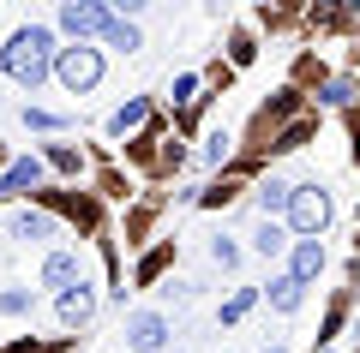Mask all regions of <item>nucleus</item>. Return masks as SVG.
Listing matches in <instances>:
<instances>
[{
	"label": "nucleus",
	"mask_w": 360,
	"mask_h": 353,
	"mask_svg": "<svg viewBox=\"0 0 360 353\" xmlns=\"http://www.w3.org/2000/svg\"><path fill=\"white\" fill-rule=\"evenodd\" d=\"M127 341H132V353H156V347H168V324H162V312H132V317H127Z\"/></svg>",
	"instance_id": "5"
},
{
	"label": "nucleus",
	"mask_w": 360,
	"mask_h": 353,
	"mask_svg": "<svg viewBox=\"0 0 360 353\" xmlns=\"http://www.w3.org/2000/svg\"><path fill=\"white\" fill-rule=\"evenodd\" d=\"M330 192L324 186H295V198H288V227H295L300 240H319L324 227H330Z\"/></svg>",
	"instance_id": "2"
},
{
	"label": "nucleus",
	"mask_w": 360,
	"mask_h": 353,
	"mask_svg": "<svg viewBox=\"0 0 360 353\" xmlns=\"http://www.w3.org/2000/svg\"><path fill=\"white\" fill-rule=\"evenodd\" d=\"M54 60H60V48H54V36L42 25H25L6 48H0V66H6V78L13 84H25V90H37L42 78L54 72Z\"/></svg>",
	"instance_id": "1"
},
{
	"label": "nucleus",
	"mask_w": 360,
	"mask_h": 353,
	"mask_svg": "<svg viewBox=\"0 0 360 353\" xmlns=\"http://www.w3.org/2000/svg\"><path fill=\"white\" fill-rule=\"evenodd\" d=\"M348 96H354V84H342V78H336V84H324V90H319V102H330V108H336V102H348Z\"/></svg>",
	"instance_id": "21"
},
{
	"label": "nucleus",
	"mask_w": 360,
	"mask_h": 353,
	"mask_svg": "<svg viewBox=\"0 0 360 353\" xmlns=\"http://www.w3.org/2000/svg\"><path fill=\"white\" fill-rule=\"evenodd\" d=\"M144 120H150V102H144V96H132L127 108H115V114H108V132H115V138H127V132H139Z\"/></svg>",
	"instance_id": "8"
},
{
	"label": "nucleus",
	"mask_w": 360,
	"mask_h": 353,
	"mask_svg": "<svg viewBox=\"0 0 360 353\" xmlns=\"http://www.w3.org/2000/svg\"><path fill=\"white\" fill-rule=\"evenodd\" d=\"M300 300H307V281H295V276L270 281V305H276V312H300Z\"/></svg>",
	"instance_id": "11"
},
{
	"label": "nucleus",
	"mask_w": 360,
	"mask_h": 353,
	"mask_svg": "<svg viewBox=\"0 0 360 353\" xmlns=\"http://www.w3.org/2000/svg\"><path fill=\"white\" fill-rule=\"evenodd\" d=\"M270 353H283V347H270Z\"/></svg>",
	"instance_id": "23"
},
{
	"label": "nucleus",
	"mask_w": 360,
	"mask_h": 353,
	"mask_svg": "<svg viewBox=\"0 0 360 353\" xmlns=\"http://www.w3.org/2000/svg\"><path fill=\"white\" fill-rule=\"evenodd\" d=\"M42 180V162L37 156H25V162H13L6 174H0V198H18V192H30Z\"/></svg>",
	"instance_id": "6"
},
{
	"label": "nucleus",
	"mask_w": 360,
	"mask_h": 353,
	"mask_svg": "<svg viewBox=\"0 0 360 353\" xmlns=\"http://www.w3.org/2000/svg\"><path fill=\"white\" fill-rule=\"evenodd\" d=\"M54 78H60L66 90H90L96 78H103V48H90V42H72V48H60V60H54Z\"/></svg>",
	"instance_id": "3"
},
{
	"label": "nucleus",
	"mask_w": 360,
	"mask_h": 353,
	"mask_svg": "<svg viewBox=\"0 0 360 353\" xmlns=\"http://www.w3.org/2000/svg\"><path fill=\"white\" fill-rule=\"evenodd\" d=\"M0 312H6V317H25L30 312V293L25 288H6V293H0Z\"/></svg>",
	"instance_id": "17"
},
{
	"label": "nucleus",
	"mask_w": 360,
	"mask_h": 353,
	"mask_svg": "<svg viewBox=\"0 0 360 353\" xmlns=\"http://www.w3.org/2000/svg\"><path fill=\"white\" fill-rule=\"evenodd\" d=\"M103 42H108V48H120V54H132L144 36H139V25H132V18H120V13H115V25H108V36H103Z\"/></svg>",
	"instance_id": "14"
},
{
	"label": "nucleus",
	"mask_w": 360,
	"mask_h": 353,
	"mask_svg": "<svg viewBox=\"0 0 360 353\" xmlns=\"http://www.w3.org/2000/svg\"><path fill=\"white\" fill-rule=\"evenodd\" d=\"M49 168H60V174H78V150H72V144H54V150H49Z\"/></svg>",
	"instance_id": "19"
},
{
	"label": "nucleus",
	"mask_w": 360,
	"mask_h": 353,
	"mask_svg": "<svg viewBox=\"0 0 360 353\" xmlns=\"http://www.w3.org/2000/svg\"><path fill=\"white\" fill-rule=\"evenodd\" d=\"M210 264L234 269V264H240V246H234V240H210Z\"/></svg>",
	"instance_id": "18"
},
{
	"label": "nucleus",
	"mask_w": 360,
	"mask_h": 353,
	"mask_svg": "<svg viewBox=\"0 0 360 353\" xmlns=\"http://www.w3.org/2000/svg\"><path fill=\"white\" fill-rule=\"evenodd\" d=\"M42 281H49V288H60V293L78 288V258H72V252H54L49 264H42Z\"/></svg>",
	"instance_id": "9"
},
{
	"label": "nucleus",
	"mask_w": 360,
	"mask_h": 353,
	"mask_svg": "<svg viewBox=\"0 0 360 353\" xmlns=\"http://www.w3.org/2000/svg\"><path fill=\"white\" fill-rule=\"evenodd\" d=\"M168 264V252H150V258H144V264H139V281H150L156 276V269H162Z\"/></svg>",
	"instance_id": "22"
},
{
	"label": "nucleus",
	"mask_w": 360,
	"mask_h": 353,
	"mask_svg": "<svg viewBox=\"0 0 360 353\" xmlns=\"http://www.w3.org/2000/svg\"><path fill=\"white\" fill-rule=\"evenodd\" d=\"M13 234H18V240H37V234H49V215H37V210H18V215H13Z\"/></svg>",
	"instance_id": "15"
},
{
	"label": "nucleus",
	"mask_w": 360,
	"mask_h": 353,
	"mask_svg": "<svg viewBox=\"0 0 360 353\" xmlns=\"http://www.w3.org/2000/svg\"><path fill=\"white\" fill-rule=\"evenodd\" d=\"M25 126H37V132H54V126H60V114H49V108H25Z\"/></svg>",
	"instance_id": "20"
},
{
	"label": "nucleus",
	"mask_w": 360,
	"mask_h": 353,
	"mask_svg": "<svg viewBox=\"0 0 360 353\" xmlns=\"http://www.w3.org/2000/svg\"><path fill=\"white\" fill-rule=\"evenodd\" d=\"M90 317H96V293H90L84 281L66 288V293H60V324H90Z\"/></svg>",
	"instance_id": "7"
},
{
	"label": "nucleus",
	"mask_w": 360,
	"mask_h": 353,
	"mask_svg": "<svg viewBox=\"0 0 360 353\" xmlns=\"http://www.w3.org/2000/svg\"><path fill=\"white\" fill-rule=\"evenodd\" d=\"M319 269H324V246H319V240H295V269H288V276H295V281H312Z\"/></svg>",
	"instance_id": "10"
},
{
	"label": "nucleus",
	"mask_w": 360,
	"mask_h": 353,
	"mask_svg": "<svg viewBox=\"0 0 360 353\" xmlns=\"http://www.w3.org/2000/svg\"><path fill=\"white\" fill-rule=\"evenodd\" d=\"M108 25H115V13H108V6H96V0H66V6H60V30H66L72 42L108 36Z\"/></svg>",
	"instance_id": "4"
},
{
	"label": "nucleus",
	"mask_w": 360,
	"mask_h": 353,
	"mask_svg": "<svg viewBox=\"0 0 360 353\" xmlns=\"http://www.w3.org/2000/svg\"><path fill=\"white\" fill-rule=\"evenodd\" d=\"M252 300H258L252 288H240V293H229V300H222V324H240V317L252 312Z\"/></svg>",
	"instance_id": "16"
},
{
	"label": "nucleus",
	"mask_w": 360,
	"mask_h": 353,
	"mask_svg": "<svg viewBox=\"0 0 360 353\" xmlns=\"http://www.w3.org/2000/svg\"><path fill=\"white\" fill-rule=\"evenodd\" d=\"M288 198H295V186H283V180L258 186V210H264V222H270V215H288Z\"/></svg>",
	"instance_id": "12"
},
{
	"label": "nucleus",
	"mask_w": 360,
	"mask_h": 353,
	"mask_svg": "<svg viewBox=\"0 0 360 353\" xmlns=\"http://www.w3.org/2000/svg\"><path fill=\"white\" fill-rule=\"evenodd\" d=\"M252 252L258 258H276V252H288V234L276 222H258V234H252Z\"/></svg>",
	"instance_id": "13"
}]
</instances>
